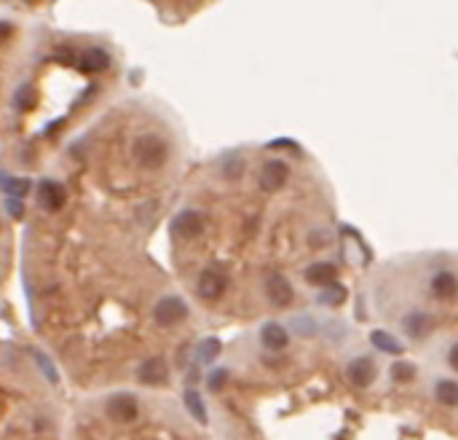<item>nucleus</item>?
<instances>
[{
	"label": "nucleus",
	"instance_id": "9d476101",
	"mask_svg": "<svg viewBox=\"0 0 458 440\" xmlns=\"http://www.w3.org/2000/svg\"><path fill=\"white\" fill-rule=\"evenodd\" d=\"M346 374H348V378H351L357 387L365 389V387L372 384V378H375V363H372L370 357H357V360L348 363Z\"/></svg>",
	"mask_w": 458,
	"mask_h": 440
},
{
	"label": "nucleus",
	"instance_id": "a211bd4d",
	"mask_svg": "<svg viewBox=\"0 0 458 440\" xmlns=\"http://www.w3.org/2000/svg\"><path fill=\"white\" fill-rule=\"evenodd\" d=\"M3 191H5V196L25 199V193L30 191V180L27 178H14V175L3 172Z\"/></svg>",
	"mask_w": 458,
	"mask_h": 440
},
{
	"label": "nucleus",
	"instance_id": "bb28decb",
	"mask_svg": "<svg viewBox=\"0 0 458 440\" xmlns=\"http://www.w3.org/2000/svg\"><path fill=\"white\" fill-rule=\"evenodd\" d=\"M392 371H394V378H397V381H410V378L416 376V368H413L410 363H397Z\"/></svg>",
	"mask_w": 458,
	"mask_h": 440
},
{
	"label": "nucleus",
	"instance_id": "39448f33",
	"mask_svg": "<svg viewBox=\"0 0 458 440\" xmlns=\"http://www.w3.org/2000/svg\"><path fill=\"white\" fill-rule=\"evenodd\" d=\"M287 178H290V167L281 158H271L260 169V188L266 193H274V191H279L287 183Z\"/></svg>",
	"mask_w": 458,
	"mask_h": 440
},
{
	"label": "nucleus",
	"instance_id": "0eeeda50",
	"mask_svg": "<svg viewBox=\"0 0 458 440\" xmlns=\"http://www.w3.org/2000/svg\"><path fill=\"white\" fill-rule=\"evenodd\" d=\"M225 282H228V280H225V274H222V271L207 269V271H201V277H199L196 293H199L204 301H214V298H220V295H222Z\"/></svg>",
	"mask_w": 458,
	"mask_h": 440
},
{
	"label": "nucleus",
	"instance_id": "f257e3e1",
	"mask_svg": "<svg viewBox=\"0 0 458 440\" xmlns=\"http://www.w3.org/2000/svg\"><path fill=\"white\" fill-rule=\"evenodd\" d=\"M131 156H134V161H137L140 167H145V169H158V167H164V161L169 156V145H166V140H164L161 134L145 132V134H140V137L134 140Z\"/></svg>",
	"mask_w": 458,
	"mask_h": 440
},
{
	"label": "nucleus",
	"instance_id": "6ab92c4d",
	"mask_svg": "<svg viewBox=\"0 0 458 440\" xmlns=\"http://www.w3.org/2000/svg\"><path fill=\"white\" fill-rule=\"evenodd\" d=\"M370 341H372L375 349L389 352V354H399V352H402V344H399L392 333H386V330H375V333L370 336Z\"/></svg>",
	"mask_w": 458,
	"mask_h": 440
},
{
	"label": "nucleus",
	"instance_id": "1a4fd4ad",
	"mask_svg": "<svg viewBox=\"0 0 458 440\" xmlns=\"http://www.w3.org/2000/svg\"><path fill=\"white\" fill-rule=\"evenodd\" d=\"M305 282L308 284H316V287H330V284L338 282V266L335 263H327V260H322V263H311L308 269L303 271Z\"/></svg>",
	"mask_w": 458,
	"mask_h": 440
},
{
	"label": "nucleus",
	"instance_id": "aec40b11",
	"mask_svg": "<svg viewBox=\"0 0 458 440\" xmlns=\"http://www.w3.org/2000/svg\"><path fill=\"white\" fill-rule=\"evenodd\" d=\"M346 301V287L343 284H330V287H325V290H319V304H325V306H340Z\"/></svg>",
	"mask_w": 458,
	"mask_h": 440
},
{
	"label": "nucleus",
	"instance_id": "f8f14e48",
	"mask_svg": "<svg viewBox=\"0 0 458 440\" xmlns=\"http://www.w3.org/2000/svg\"><path fill=\"white\" fill-rule=\"evenodd\" d=\"M166 363L161 360V357H151V360H145L142 365H140V371H137V378L142 381V384H151V387H155V384H164L166 381Z\"/></svg>",
	"mask_w": 458,
	"mask_h": 440
},
{
	"label": "nucleus",
	"instance_id": "6e6552de",
	"mask_svg": "<svg viewBox=\"0 0 458 440\" xmlns=\"http://www.w3.org/2000/svg\"><path fill=\"white\" fill-rule=\"evenodd\" d=\"M266 295H268V301H271V306H279V309H284V306H290L292 304V284L287 282L281 274H274V277H268V282H266Z\"/></svg>",
	"mask_w": 458,
	"mask_h": 440
},
{
	"label": "nucleus",
	"instance_id": "c756f323",
	"mask_svg": "<svg viewBox=\"0 0 458 440\" xmlns=\"http://www.w3.org/2000/svg\"><path fill=\"white\" fill-rule=\"evenodd\" d=\"M448 363H450V368H453V371H458V344L450 349V354H448Z\"/></svg>",
	"mask_w": 458,
	"mask_h": 440
},
{
	"label": "nucleus",
	"instance_id": "412c9836",
	"mask_svg": "<svg viewBox=\"0 0 458 440\" xmlns=\"http://www.w3.org/2000/svg\"><path fill=\"white\" fill-rule=\"evenodd\" d=\"M242 172H244V158L239 156V154L225 158V164H222V178L225 180H239Z\"/></svg>",
	"mask_w": 458,
	"mask_h": 440
},
{
	"label": "nucleus",
	"instance_id": "dca6fc26",
	"mask_svg": "<svg viewBox=\"0 0 458 440\" xmlns=\"http://www.w3.org/2000/svg\"><path fill=\"white\" fill-rule=\"evenodd\" d=\"M185 406H188V411L196 416V421H199V424H207V421H209V416H207V406H204L201 395H199L193 387L185 392Z\"/></svg>",
	"mask_w": 458,
	"mask_h": 440
},
{
	"label": "nucleus",
	"instance_id": "7ed1b4c3",
	"mask_svg": "<svg viewBox=\"0 0 458 440\" xmlns=\"http://www.w3.org/2000/svg\"><path fill=\"white\" fill-rule=\"evenodd\" d=\"M201 231H204V215L196 210H183L169 225V236L177 242H190V239L201 236Z\"/></svg>",
	"mask_w": 458,
	"mask_h": 440
},
{
	"label": "nucleus",
	"instance_id": "c85d7f7f",
	"mask_svg": "<svg viewBox=\"0 0 458 440\" xmlns=\"http://www.w3.org/2000/svg\"><path fill=\"white\" fill-rule=\"evenodd\" d=\"M325 245H330V234H327V231L311 234V247H325Z\"/></svg>",
	"mask_w": 458,
	"mask_h": 440
},
{
	"label": "nucleus",
	"instance_id": "5701e85b",
	"mask_svg": "<svg viewBox=\"0 0 458 440\" xmlns=\"http://www.w3.org/2000/svg\"><path fill=\"white\" fill-rule=\"evenodd\" d=\"M35 99H38V95H35L32 86H19L16 95H14V105H16L19 110H30L32 105H35Z\"/></svg>",
	"mask_w": 458,
	"mask_h": 440
},
{
	"label": "nucleus",
	"instance_id": "20e7f679",
	"mask_svg": "<svg viewBox=\"0 0 458 440\" xmlns=\"http://www.w3.org/2000/svg\"><path fill=\"white\" fill-rule=\"evenodd\" d=\"M105 413H107V419H113V421H118V424H129V421H134L137 419V413H140V406H137V400L131 398V395H110L107 400H105Z\"/></svg>",
	"mask_w": 458,
	"mask_h": 440
},
{
	"label": "nucleus",
	"instance_id": "b1692460",
	"mask_svg": "<svg viewBox=\"0 0 458 440\" xmlns=\"http://www.w3.org/2000/svg\"><path fill=\"white\" fill-rule=\"evenodd\" d=\"M32 357H35V363H38V368L46 374V378L51 381V384H57L60 381V374H57V368H54V363L46 357V354H40V352H32Z\"/></svg>",
	"mask_w": 458,
	"mask_h": 440
},
{
	"label": "nucleus",
	"instance_id": "9b49d317",
	"mask_svg": "<svg viewBox=\"0 0 458 440\" xmlns=\"http://www.w3.org/2000/svg\"><path fill=\"white\" fill-rule=\"evenodd\" d=\"M260 341H263L266 349H271V352L287 349V344H290L287 328H284V325H279V322H266V325H263V330H260Z\"/></svg>",
	"mask_w": 458,
	"mask_h": 440
},
{
	"label": "nucleus",
	"instance_id": "a878e982",
	"mask_svg": "<svg viewBox=\"0 0 458 440\" xmlns=\"http://www.w3.org/2000/svg\"><path fill=\"white\" fill-rule=\"evenodd\" d=\"M5 212L14 220H22V215H25V201L16 199V196H5Z\"/></svg>",
	"mask_w": 458,
	"mask_h": 440
},
{
	"label": "nucleus",
	"instance_id": "423d86ee",
	"mask_svg": "<svg viewBox=\"0 0 458 440\" xmlns=\"http://www.w3.org/2000/svg\"><path fill=\"white\" fill-rule=\"evenodd\" d=\"M64 199H67V191H64L62 183H57V180H43V183H40V188H38V201H40L43 210L57 212V210L64 207Z\"/></svg>",
	"mask_w": 458,
	"mask_h": 440
},
{
	"label": "nucleus",
	"instance_id": "4468645a",
	"mask_svg": "<svg viewBox=\"0 0 458 440\" xmlns=\"http://www.w3.org/2000/svg\"><path fill=\"white\" fill-rule=\"evenodd\" d=\"M402 330L410 336V339H424L431 330V317L427 312H410V315L402 319Z\"/></svg>",
	"mask_w": 458,
	"mask_h": 440
},
{
	"label": "nucleus",
	"instance_id": "2eb2a0df",
	"mask_svg": "<svg viewBox=\"0 0 458 440\" xmlns=\"http://www.w3.org/2000/svg\"><path fill=\"white\" fill-rule=\"evenodd\" d=\"M81 70L84 73H102V70H107L110 67V57H107V51L105 49H99V46H89L86 51H84V57H81Z\"/></svg>",
	"mask_w": 458,
	"mask_h": 440
},
{
	"label": "nucleus",
	"instance_id": "ddd939ff",
	"mask_svg": "<svg viewBox=\"0 0 458 440\" xmlns=\"http://www.w3.org/2000/svg\"><path fill=\"white\" fill-rule=\"evenodd\" d=\"M431 293H434V298H440V301H453L458 295V280L450 271H440V274H434V280H431Z\"/></svg>",
	"mask_w": 458,
	"mask_h": 440
},
{
	"label": "nucleus",
	"instance_id": "f03ea898",
	"mask_svg": "<svg viewBox=\"0 0 458 440\" xmlns=\"http://www.w3.org/2000/svg\"><path fill=\"white\" fill-rule=\"evenodd\" d=\"M188 317V304L177 295H166L153 306V319L161 328H175Z\"/></svg>",
	"mask_w": 458,
	"mask_h": 440
},
{
	"label": "nucleus",
	"instance_id": "f3484780",
	"mask_svg": "<svg viewBox=\"0 0 458 440\" xmlns=\"http://www.w3.org/2000/svg\"><path fill=\"white\" fill-rule=\"evenodd\" d=\"M434 395H437V400L442 403V406H448V408H456L458 406V384L456 381H440L437 384V389H434Z\"/></svg>",
	"mask_w": 458,
	"mask_h": 440
},
{
	"label": "nucleus",
	"instance_id": "393cba45",
	"mask_svg": "<svg viewBox=\"0 0 458 440\" xmlns=\"http://www.w3.org/2000/svg\"><path fill=\"white\" fill-rule=\"evenodd\" d=\"M207 384H209L212 392H222L225 384H228V368H214L212 374H209V378H207Z\"/></svg>",
	"mask_w": 458,
	"mask_h": 440
},
{
	"label": "nucleus",
	"instance_id": "cd10ccee",
	"mask_svg": "<svg viewBox=\"0 0 458 440\" xmlns=\"http://www.w3.org/2000/svg\"><path fill=\"white\" fill-rule=\"evenodd\" d=\"M292 325H298V333H303V336H314V328H316L311 317H303V319L298 317V319H295Z\"/></svg>",
	"mask_w": 458,
	"mask_h": 440
},
{
	"label": "nucleus",
	"instance_id": "4be33fe9",
	"mask_svg": "<svg viewBox=\"0 0 458 440\" xmlns=\"http://www.w3.org/2000/svg\"><path fill=\"white\" fill-rule=\"evenodd\" d=\"M217 354H220V341H217V339H207V341H201L199 349H196V360H199V363H212Z\"/></svg>",
	"mask_w": 458,
	"mask_h": 440
}]
</instances>
